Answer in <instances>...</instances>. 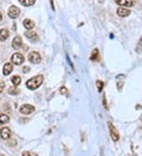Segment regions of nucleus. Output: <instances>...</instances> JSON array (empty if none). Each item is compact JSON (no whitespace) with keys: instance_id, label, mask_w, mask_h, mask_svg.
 Segmentation results:
<instances>
[{"instance_id":"nucleus-11","label":"nucleus","mask_w":142,"mask_h":156,"mask_svg":"<svg viewBox=\"0 0 142 156\" xmlns=\"http://www.w3.org/2000/svg\"><path fill=\"white\" fill-rule=\"evenodd\" d=\"M130 9H126V8H123V7H119L118 9H117V14H118L119 17H122V18H125V17H127L130 14Z\"/></svg>"},{"instance_id":"nucleus-24","label":"nucleus","mask_w":142,"mask_h":156,"mask_svg":"<svg viewBox=\"0 0 142 156\" xmlns=\"http://www.w3.org/2000/svg\"><path fill=\"white\" fill-rule=\"evenodd\" d=\"M29 70H30V68L29 66H24V68H23V73H28Z\"/></svg>"},{"instance_id":"nucleus-20","label":"nucleus","mask_w":142,"mask_h":156,"mask_svg":"<svg viewBox=\"0 0 142 156\" xmlns=\"http://www.w3.org/2000/svg\"><path fill=\"white\" fill-rule=\"evenodd\" d=\"M9 93L11 94V95H17V94L19 93V90H18L15 87H10L9 89Z\"/></svg>"},{"instance_id":"nucleus-22","label":"nucleus","mask_w":142,"mask_h":156,"mask_svg":"<svg viewBox=\"0 0 142 156\" xmlns=\"http://www.w3.org/2000/svg\"><path fill=\"white\" fill-rule=\"evenodd\" d=\"M22 156H37V155L36 154L31 153L29 151H24L22 154Z\"/></svg>"},{"instance_id":"nucleus-17","label":"nucleus","mask_w":142,"mask_h":156,"mask_svg":"<svg viewBox=\"0 0 142 156\" xmlns=\"http://www.w3.org/2000/svg\"><path fill=\"white\" fill-rule=\"evenodd\" d=\"M11 82L14 86H18L19 84H21V79L19 76H13L11 77Z\"/></svg>"},{"instance_id":"nucleus-10","label":"nucleus","mask_w":142,"mask_h":156,"mask_svg":"<svg viewBox=\"0 0 142 156\" xmlns=\"http://www.w3.org/2000/svg\"><path fill=\"white\" fill-rule=\"evenodd\" d=\"M22 45V39L20 36H16L14 38L12 41V47L13 48H14L16 50H18L21 47Z\"/></svg>"},{"instance_id":"nucleus-12","label":"nucleus","mask_w":142,"mask_h":156,"mask_svg":"<svg viewBox=\"0 0 142 156\" xmlns=\"http://www.w3.org/2000/svg\"><path fill=\"white\" fill-rule=\"evenodd\" d=\"M13 69H14V67H13L12 64L10 62L6 63L4 66H3V74L5 76L9 75L11 73V72L13 71Z\"/></svg>"},{"instance_id":"nucleus-26","label":"nucleus","mask_w":142,"mask_h":156,"mask_svg":"<svg viewBox=\"0 0 142 156\" xmlns=\"http://www.w3.org/2000/svg\"><path fill=\"white\" fill-rule=\"evenodd\" d=\"M50 1V3H51V6H52V8L53 9H54V2H53V0H49Z\"/></svg>"},{"instance_id":"nucleus-21","label":"nucleus","mask_w":142,"mask_h":156,"mask_svg":"<svg viewBox=\"0 0 142 156\" xmlns=\"http://www.w3.org/2000/svg\"><path fill=\"white\" fill-rule=\"evenodd\" d=\"M60 92L63 95H65V96H69V92H68V90H67V88L65 87H63L60 88Z\"/></svg>"},{"instance_id":"nucleus-27","label":"nucleus","mask_w":142,"mask_h":156,"mask_svg":"<svg viewBox=\"0 0 142 156\" xmlns=\"http://www.w3.org/2000/svg\"><path fill=\"white\" fill-rule=\"evenodd\" d=\"M103 102H104V106H105V107L106 108H107V102H106V99L104 98V101H103Z\"/></svg>"},{"instance_id":"nucleus-29","label":"nucleus","mask_w":142,"mask_h":156,"mask_svg":"<svg viewBox=\"0 0 142 156\" xmlns=\"http://www.w3.org/2000/svg\"><path fill=\"white\" fill-rule=\"evenodd\" d=\"M103 1H104V0H98V2H99L100 3H102Z\"/></svg>"},{"instance_id":"nucleus-13","label":"nucleus","mask_w":142,"mask_h":156,"mask_svg":"<svg viewBox=\"0 0 142 156\" xmlns=\"http://www.w3.org/2000/svg\"><path fill=\"white\" fill-rule=\"evenodd\" d=\"M23 25L24 27L28 29V30H31L33 29L34 27H35V23H34L33 21H32L30 19H25L24 21H23Z\"/></svg>"},{"instance_id":"nucleus-18","label":"nucleus","mask_w":142,"mask_h":156,"mask_svg":"<svg viewBox=\"0 0 142 156\" xmlns=\"http://www.w3.org/2000/svg\"><path fill=\"white\" fill-rule=\"evenodd\" d=\"M10 121L9 116H7L6 114H0V125L7 123Z\"/></svg>"},{"instance_id":"nucleus-3","label":"nucleus","mask_w":142,"mask_h":156,"mask_svg":"<svg viewBox=\"0 0 142 156\" xmlns=\"http://www.w3.org/2000/svg\"><path fill=\"white\" fill-rule=\"evenodd\" d=\"M108 128L110 135H111V137L112 140L114 141H118L119 140V133H118L117 129L115 128V126L111 122H109Z\"/></svg>"},{"instance_id":"nucleus-14","label":"nucleus","mask_w":142,"mask_h":156,"mask_svg":"<svg viewBox=\"0 0 142 156\" xmlns=\"http://www.w3.org/2000/svg\"><path fill=\"white\" fill-rule=\"evenodd\" d=\"M9 37V31L6 28H3L0 30V41H5Z\"/></svg>"},{"instance_id":"nucleus-6","label":"nucleus","mask_w":142,"mask_h":156,"mask_svg":"<svg viewBox=\"0 0 142 156\" xmlns=\"http://www.w3.org/2000/svg\"><path fill=\"white\" fill-rule=\"evenodd\" d=\"M35 111V107L30 104H24L20 107V112L23 114H30Z\"/></svg>"},{"instance_id":"nucleus-4","label":"nucleus","mask_w":142,"mask_h":156,"mask_svg":"<svg viewBox=\"0 0 142 156\" xmlns=\"http://www.w3.org/2000/svg\"><path fill=\"white\" fill-rule=\"evenodd\" d=\"M11 62L16 66H20L24 62V57L21 53H14L11 57Z\"/></svg>"},{"instance_id":"nucleus-2","label":"nucleus","mask_w":142,"mask_h":156,"mask_svg":"<svg viewBox=\"0 0 142 156\" xmlns=\"http://www.w3.org/2000/svg\"><path fill=\"white\" fill-rule=\"evenodd\" d=\"M29 61L33 64H39L41 62V56L37 51H32L28 56Z\"/></svg>"},{"instance_id":"nucleus-7","label":"nucleus","mask_w":142,"mask_h":156,"mask_svg":"<svg viewBox=\"0 0 142 156\" xmlns=\"http://www.w3.org/2000/svg\"><path fill=\"white\" fill-rule=\"evenodd\" d=\"M135 0H115V3L122 6L132 7L135 5Z\"/></svg>"},{"instance_id":"nucleus-28","label":"nucleus","mask_w":142,"mask_h":156,"mask_svg":"<svg viewBox=\"0 0 142 156\" xmlns=\"http://www.w3.org/2000/svg\"><path fill=\"white\" fill-rule=\"evenodd\" d=\"M3 19V16H2V14L0 13V21H1V20Z\"/></svg>"},{"instance_id":"nucleus-8","label":"nucleus","mask_w":142,"mask_h":156,"mask_svg":"<svg viewBox=\"0 0 142 156\" xmlns=\"http://www.w3.org/2000/svg\"><path fill=\"white\" fill-rule=\"evenodd\" d=\"M24 36H26V38L29 39L32 42H37L39 40V36L37 35V33L33 31H29L24 33Z\"/></svg>"},{"instance_id":"nucleus-15","label":"nucleus","mask_w":142,"mask_h":156,"mask_svg":"<svg viewBox=\"0 0 142 156\" xmlns=\"http://www.w3.org/2000/svg\"><path fill=\"white\" fill-rule=\"evenodd\" d=\"M98 58H99V51H98V49L95 48L92 52V54H91L90 60L96 61L98 60Z\"/></svg>"},{"instance_id":"nucleus-16","label":"nucleus","mask_w":142,"mask_h":156,"mask_svg":"<svg viewBox=\"0 0 142 156\" xmlns=\"http://www.w3.org/2000/svg\"><path fill=\"white\" fill-rule=\"evenodd\" d=\"M19 2L22 6H30L33 5L35 2H36V0H19Z\"/></svg>"},{"instance_id":"nucleus-1","label":"nucleus","mask_w":142,"mask_h":156,"mask_svg":"<svg viewBox=\"0 0 142 156\" xmlns=\"http://www.w3.org/2000/svg\"><path fill=\"white\" fill-rule=\"evenodd\" d=\"M43 81V76H35L34 77L30 78V79L26 82V87H27L29 90H35V89H37V88L42 84Z\"/></svg>"},{"instance_id":"nucleus-9","label":"nucleus","mask_w":142,"mask_h":156,"mask_svg":"<svg viewBox=\"0 0 142 156\" xmlns=\"http://www.w3.org/2000/svg\"><path fill=\"white\" fill-rule=\"evenodd\" d=\"M11 136V131L9 128L7 127H4L0 129V136L1 138L3 140H7L9 139Z\"/></svg>"},{"instance_id":"nucleus-25","label":"nucleus","mask_w":142,"mask_h":156,"mask_svg":"<svg viewBox=\"0 0 142 156\" xmlns=\"http://www.w3.org/2000/svg\"><path fill=\"white\" fill-rule=\"evenodd\" d=\"M138 47H141V51H142V38L140 39L139 44H138V46H137V48Z\"/></svg>"},{"instance_id":"nucleus-30","label":"nucleus","mask_w":142,"mask_h":156,"mask_svg":"<svg viewBox=\"0 0 142 156\" xmlns=\"http://www.w3.org/2000/svg\"><path fill=\"white\" fill-rule=\"evenodd\" d=\"M0 156H4L3 155H0Z\"/></svg>"},{"instance_id":"nucleus-23","label":"nucleus","mask_w":142,"mask_h":156,"mask_svg":"<svg viewBox=\"0 0 142 156\" xmlns=\"http://www.w3.org/2000/svg\"><path fill=\"white\" fill-rule=\"evenodd\" d=\"M4 88H5V83H4V81H0V92H2L4 90Z\"/></svg>"},{"instance_id":"nucleus-19","label":"nucleus","mask_w":142,"mask_h":156,"mask_svg":"<svg viewBox=\"0 0 142 156\" xmlns=\"http://www.w3.org/2000/svg\"><path fill=\"white\" fill-rule=\"evenodd\" d=\"M96 84V87L97 89H98V92H101L103 88V82L101 81H97Z\"/></svg>"},{"instance_id":"nucleus-5","label":"nucleus","mask_w":142,"mask_h":156,"mask_svg":"<svg viewBox=\"0 0 142 156\" xmlns=\"http://www.w3.org/2000/svg\"><path fill=\"white\" fill-rule=\"evenodd\" d=\"M20 14H21V9L16 6H11L8 10V15L10 18H13V19L18 18V16L20 15Z\"/></svg>"}]
</instances>
